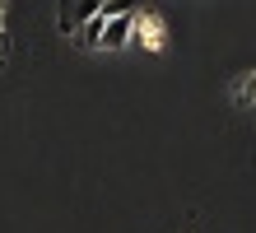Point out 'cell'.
Listing matches in <instances>:
<instances>
[{"mask_svg":"<svg viewBox=\"0 0 256 233\" xmlns=\"http://www.w3.org/2000/svg\"><path fill=\"white\" fill-rule=\"evenodd\" d=\"M130 42H140L144 52H163V47H168L163 14L158 10H135V33H130Z\"/></svg>","mask_w":256,"mask_h":233,"instance_id":"obj_1","label":"cell"},{"mask_svg":"<svg viewBox=\"0 0 256 233\" xmlns=\"http://www.w3.org/2000/svg\"><path fill=\"white\" fill-rule=\"evenodd\" d=\"M94 14H98V0H61V5H56V33L74 38Z\"/></svg>","mask_w":256,"mask_h":233,"instance_id":"obj_2","label":"cell"},{"mask_svg":"<svg viewBox=\"0 0 256 233\" xmlns=\"http://www.w3.org/2000/svg\"><path fill=\"white\" fill-rule=\"evenodd\" d=\"M228 98H233V107H242V112H247V107H256V70L238 75V80H233V93H228Z\"/></svg>","mask_w":256,"mask_h":233,"instance_id":"obj_3","label":"cell"},{"mask_svg":"<svg viewBox=\"0 0 256 233\" xmlns=\"http://www.w3.org/2000/svg\"><path fill=\"white\" fill-rule=\"evenodd\" d=\"M135 0H98V19H116V14H130Z\"/></svg>","mask_w":256,"mask_h":233,"instance_id":"obj_4","label":"cell"},{"mask_svg":"<svg viewBox=\"0 0 256 233\" xmlns=\"http://www.w3.org/2000/svg\"><path fill=\"white\" fill-rule=\"evenodd\" d=\"M0 14H5V0H0Z\"/></svg>","mask_w":256,"mask_h":233,"instance_id":"obj_5","label":"cell"}]
</instances>
